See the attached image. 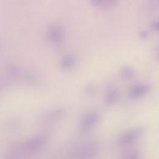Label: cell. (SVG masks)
Instances as JSON below:
<instances>
[{"mask_svg":"<svg viewBox=\"0 0 159 159\" xmlns=\"http://www.w3.org/2000/svg\"><path fill=\"white\" fill-rule=\"evenodd\" d=\"M86 117L83 120V125L84 129H89L94 125L98 119V115L96 113H90L85 116Z\"/></svg>","mask_w":159,"mask_h":159,"instance_id":"cell-4","label":"cell"},{"mask_svg":"<svg viewBox=\"0 0 159 159\" xmlns=\"http://www.w3.org/2000/svg\"><path fill=\"white\" fill-rule=\"evenodd\" d=\"M151 28L155 30H158V21L153 22L151 24Z\"/></svg>","mask_w":159,"mask_h":159,"instance_id":"cell-9","label":"cell"},{"mask_svg":"<svg viewBox=\"0 0 159 159\" xmlns=\"http://www.w3.org/2000/svg\"><path fill=\"white\" fill-rule=\"evenodd\" d=\"M63 29L59 25L51 26L47 31V38L53 44L57 45L62 42L64 38Z\"/></svg>","mask_w":159,"mask_h":159,"instance_id":"cell-1","label":"cell"},{"mask_svg":"<svg viewBox=\"0 0 159 159\" xmlns=\"http://www.w3.org/2000/svg\"><path fill=\"white\" fill-rule=\"evenodd\" d=\"M105 0H91V2L94 6H99L101 4H103Z\"/></svg>","mask_w":159,"mask_h":159,"instance_id":"cell-7","label":"cell"},{"mask_svg":"<svg viewBox=\"0 0 159 159\" xmlns=\"http://www.w3.org/2000/svg\"><path fill=\"white\" fill-rule=\"evenodd\" d=\"M139 36H140V38L142 39H146L148 36V33L147 31L145 30H143V31H142L140 34H139Z\"/></svg>","mask_w":159,"mask_h":159,"instance_id":"cell-8","label":"cell"},{"mask_svg":"<svg viewBox=\"0 0 159 159\" xmlns=\"http://www.w3.org/2000/svg\"><path fill=\"white\" fill-rule=\"evenodd\" d=\"M119 98V93L115 88H109L106 95V101L108 103L114 102Z\"/></svg>","mask_w":159,"mask_h":159,"instance_id":"cell-5","label":"cell"},{"mask_svg":"<svg viewBox=\"0 0 159 159\" xmlns=\"http://www.w3.org/2000/svg\"><path fill=\"white\" fill-rule=\"evenodd\" d=\"M134 75V71L133 69L129 66H123L120 70V76L122 78L125 80H129L132 78Z\"/></svg>","mask_w":159,"mask_h":159,"instance_id":"cell-6","label":"cell"},{"mask_svg":"<svg viewBox=\"0 0 159 159\" xmlns=\"http://www.w3.org/2000/svg\"><path fill=\"white\" fill-rule=\"evenodd\" d=\"M76 62V60L73 55L67 54L61 58L60 61V65L61 68L63 70H71L75 66Z\"/></svg>","mask_w":159,"mask_h":159,"instance_id":"cell-3","label":"cell"},{"mask_svg":"<svg viewBox=\"0 0 159 159\" xmlns=\"http://www.w3.org/2000/svg\"><path fill=\"white\" fill-rule=\"evenodd\" d=\"M149 91V86L146 84H137L132 86L129 91V95L130 98H137L140 97Z\"/></svg>","mask_w":159,"mask_h":159,"instance_id":"cell-2","label":"cell"}]
</instances>
